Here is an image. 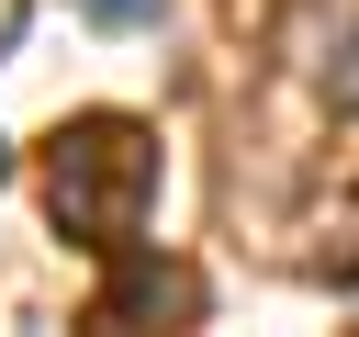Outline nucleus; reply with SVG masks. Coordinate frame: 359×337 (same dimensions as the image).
Instances as JSON below:
<instances>
[{"label":"nucleus","mask_w":359,"mask_h":337,"mask_svg":"<svg viewBox=\"0 0 359 337\" xmlns=\"http://www.w3.org/2000/svg\"><path fill=\"white\" fill-rule=\"evenodd\" d=\"M0 191H11V135H0Z\"/></svg>","instance_id":"6"},{"label":"nucleus","mask_w":359,"mask_h":337,"mask_svg":"<svg viewBox=\"0 0 359 337\" xmlns=\"http://www.w3.org/2000/svg\"><path fill=\"white\" fill-rule=\"evenodd\" d=\"M22 22H34V0H0V56L22 45Z\"/></svg>","instance_id":"5"},{"label":"nucleus","mask_w":359,"mask_h":337,"mask_svg":"<svg viewBox=\"0 0 359 337\" xmlns=\"http://www.w3.org/2000/svg\"><path fill=\"white\" fill-rule=\"evenodd\" d=\"M157 180H168V157H157L146 112H67L45 135V225L67 247H101V258L135 247L157 213Z\"/></svg>","instance_id":"1"},{"label":"nucleus","mask_w":359,"mask_h":337,"mask_svg":"<svg viewBox=\"0 0 359 337\" xmlns=\"http://www.w3.org/2000/svg\"><path fill=\"white\" fill-rule=\"evenodd\" d=\"M79 11H90V22H101V34H146V22H157V11H168V0H79Z\"/></svg>","instance_id":"4"},{"label":"nucleus","mask_w":359,"mask_h":337,"mask_svg":"<svg viewBox=\"0 0 359 337\" xmlns=\"http://www.w3.org/2000/svg\"><path fill=\"white\" fill-rule=\"evenodd\" d=\"M314 90H325V112H359V11H348L337 45L314 56Z\"/></svg>","instance_id":"3"},{"label":"nucleus","mask_w":359,"mask_h":337,"mask_svg":"<svg viewBox=\"0 0 359 337\" xmlns=\"http://www.w3.org/2000/svg\"><path fill=\"white\" fill-rule=\"evenodd\" d=\"M135 315H180V326H202V281H191L180 258H135V247H112L101 326H135Z\"/></svg>","instance_id":"2"}]
</instances>
